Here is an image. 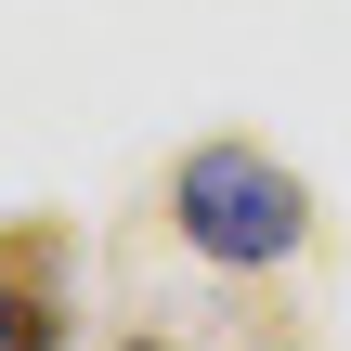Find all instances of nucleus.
Listing matches in <instances>:
<instances>
[{
    "label": "nucleus",
    "instance_id": "3",
    "mask_svg": "<svg viewBox=\"0 0 351 351\" xmlns=\"http://www.w3.org/2000/svg\"><path fill=\"white\" fill-rule=\"evenodd\" d=\"M117 351H169V339H117Z\"/></svg>",
    "mask_w": 351,
    "mask_h": 351
},
{
    "label": "nucleus",
    "instance_id": "2",
    "mask_svg": "<svg viewBox=\"0 0 351 351\" xmlns=\"http://www.w3.org/2000/svg\"><path fill=\"white\" fill-rule=\"evenodd\" d=\"M78 326V234L39 208V221H0V351H65Z\"/></svg>",
    "mask_w": 351,
    "mask_h": 351
},
{
    "label": "nucleus",
    "instance_id": "1",
    "mask_svg": "<svg viewBox=\"0 0 351 351\" xmlns=\"http://www.w3.org/2000/svg\"><path fill=\"white\" fill-rule=\"evenodd\" d=\"M169 221H182V247L221 261V274H274V261L313 247V195H300V169L261 156V143H182V156H169Z\"/></svg>",
    "mask_w": 351,
    "mask_h": 351
}]
</instances>
